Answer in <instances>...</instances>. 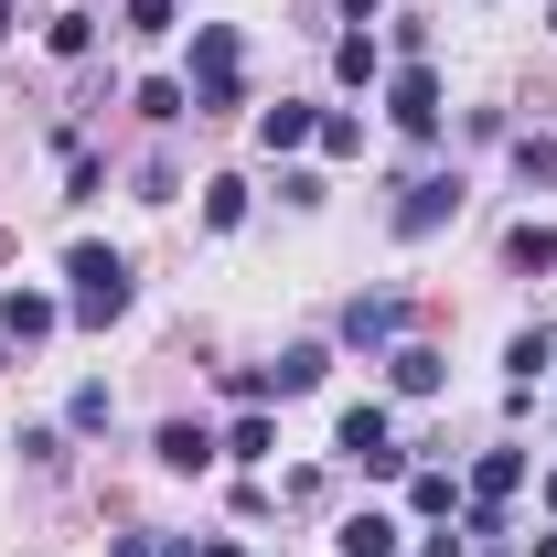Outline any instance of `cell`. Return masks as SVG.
<instances>
[{"label": "cell", "instance_id": "23", "mask_svg": "<svg viewBox=\"0 0 557 557\" xmlns=\"http://www.w3.org/2000/svg\"><path fill=\"white\" fill-rule=\"evenodd\" d=\"M129 33H172V0H129Z\"/></svg>", "mask_w": 557, "mask_h": 557}, {"label": "cell", "instance_id": "1", "mask_svg": "<svg viewBox=\"0 0 557 557\" xmlns=\"http://www.w3.org/2000/svg\"><path fill=\"white\" fill-rule=\"evenodd\" d=\"M225 108H247V44H236V22H205L194 33V119H225Z\"/></svg>", "mask_w": 557, "mask_h": 557}, {"label": "cell", "instance_id": "24", "mask_svg": "<svg viewBox=\"0 0 557 557\" xmlns=\"http://www.w3.org/2000/svg\"><path fill=\"white\" fill-rule=\"evenodd\" d=\"M108 557H161V547H150V536H119V547H108Z\"/></svg>", "mask_w": 557, "mask_h": 557}, {"label": "cell", "instance_id": "15", "mask_svg": "<svg viewBox=\"0 0 557 557\" xmlns=\"http://www.w3.org/2000/svg\"><path fill=\"white\" fill-rule=\"evenodd\" d=\"M183 108H194V86H172V75H150V86H139V119H150V129H172Z\"/></svg>", "mask_w": 557, "mask_h": 557}, {"label": "cell", "instance_id": "20", "mask_svg": "<svg viewBox=\"0 0 557 557\" xmlns=\"http://www.w3.org/2000/svg\"><path fill=\"white\" fill-rule=\"evenodd\" d=\"M311 139H322L333 161H354V150H364V119H344V108H333V119H322V129H311Z\"/></svg>", "mask_w": 557, "mask_h": 557}, {"label": "cell", "instance_id": "21", "mask_svg": "<svg viewBox=\"0 0 557 557\" xmlns=\"http://www.w3.org/2000/svg\"><path fill=\"white\" fill-rule=\"evenodd\" d=\"M97 44V11H54V54H86Z\"/></svg>", "mask_w": 557, "mask_h": 557}, {"label": "cell", "instance_id": "16", "mask_svg": "<svg viewBox=\"0 0 557 557\" xmlns=\"http://www.w3.org/2000/svg\"><path fill=\"white\" fill-rule=\"evenodd\" d=\"M269 450H278V429H269L258 408H247L236 429H225V461H269Z\"/></svg>", "mask_w": 557, "mask_h": 557}, {"label": "cell", "instance_id": "17", "mask_svg": "<svg viewBox=\"0 0 557 557\" xmlns=\"http://www.w3.org/2000/svg\"><path fill=\"white\" fill-rule=\"evenodd\" d=\"M205 225L236 236V225H247V183H205Z\"/></svg>", "mask_w": 557, "mask_h": 557}, {"label": "cell", "instance_id": "2", "mask_svg": "<svg viewBox=\"0 0 557 557\" xmlns=\"http://www.w3.org/2000/svg\"><path fill=\"white\" fill-rule=\"evenodd\" d=\"M65 278H75V322H119V311H129V258H119V247H75L65 258Z\"/></svg>", "mask_w": 557, "mask_h": 557}, {"label": "cell", "instance_id": "3", "mask_svg": "<svg viewBox=\"0 0 557 557\" xmlns=\"http://www.w3.org/2000/svg\"><path fill=\"white\" fill-rule=\"evenodd\" d=\"M333 450H344L354 472H408V450H397V429H386V408H375V397H364V408H344Z\"/></svg>", "mask_w": 557, "mask_h": 557}, {"label": "cell", "instance_id": "18", "mask_svg": "<svg viewBox=\"0 0 557 557\" xmlns=\"http://www.w3.org/2000/svg\"><path fill=\"white\" fill-rule=\"evenodd\" d=\"M333 75H344V86H375V33H344V44H333Z\"/></svg>", "mask_w": 557, "mask_h": 557}, {"label": "cell", "instance_id": "4", "mask_svg": "<svg viewBox=\"0 0 557 557\" xmlns=\"http://www.w3.org/2000/svg\"><path fill=\"white\" fill-rule=\"evenodd\" d=\"M450 214H461V172H418L408 194H397V236H440V225H450Z\"/></svg>", "mask_w": 557, "mask_h": 557}, {"label": "cell", "instance_id": "11", "mask_svg": "<svg viewBox=\"0 0 557 557\" xmlns=\"http://www.w3.org/2000/svg\"><path fill=\"white\" fill-rule=\"evenodd\" d=\"M504 269H557V225H536V214H525V225H515V236H504Z\"/></svg>", "mask_w": 557, "mask_h": 557}, {"label": "cell", "instance_id": "7", "mask_svg": "<svg viewBox=\"0 0 557 557\" xmlns=\"http://www.w3.org/2000/svg\"><path fill=\"white\" fill-rule=\"evenodd\" d=\"M397 322H408V300L397 289H375V300H344V344L364 354V344H397Z\"/></svg>", "mask_w": 557, "mask_h": 557}, {"label": "cell", "instance_id": "9", "mask_svg": "<svg viewBox=\"0 0 557 557\" xmlns=\"http://www.w3.org/2000/svg\"><path fill=\"white\" fill-rule=\"evenodd\" d=\"M386 375H397V397H440L450 364H440V344H397V354H386Z\"/></svg>", "mask_w": 557, "mask_h": 557}, {"label": "cell", "instance_id": "6", "mask_svg": "<svg viewBox=\"0 0 557 557\" xmlns=\"http://www.w3.org/2000/svg\"><path fill=\"white\" fill-rule=\"evenodd\" d=\"M150 450H161V472H214V429H205V418H161Z\"/></svg>", "mask_w": 557, "mask_h": 557}, {"label": "cell", "instance_id": "27", "mask_svg": "<svg viewBox=\"0 0 557 557\" xmlns=\"http://www.w3.org/2000/svg\"><path fill=\"white\" fill-rule=\"evenodd\" d=\"M536 557H557V525H547V536H536Z\"/></svg>", "mask_w": 557, "mask_h": 557}, {"label": "cell", "instance_id": "8", "mask_svg": "<svg viewBox=\"0 0 557 557\" xmlns=\"http://www.w3.org/2000/svg\"><path fill=\"white\" fill-rule=\"evenodd\" d=\"M54 322H65V311H54L44 289H11V300H0V344H44Z\"/></svg>", "mask_w": 557, "mask_h": 557}, {"label": "cell", "instance_id": "22", "mask_svg": "<svg viewBox=\"0 0 557 557\" xmlns=\"http://www.w3.org/2000/svg\"><path fill=\"white\" fill-rule=\"evenodd\" d=\"M515 172L525 183H557V139H515Z\"/></svg>", "mask_w": 557, "mask_h": 557}, {"label": "cell", "instance_id": "19", "mask_svg": "<svg viewBox=\"0 0 557 557\" xmlns=\"http://www.w3.org/2000/svg\"><path fill=\"white\" fill-rule=\"evenodd\" d=\"M450 504H461V493H450V472H418V483H408V515H429V525H440Z\"/></svg>", "mask_w": 557, "mask_h": 557}, {"label": "cell", "instance_id": "5", "mask_svg": "<svg viewBox=\"0 0 557 557\" xmlns=\"http://www.w3.org/2000/svg\"><path fill=\"white\" fill-rule=\"evenodd\" d=\"M386 119H397L408 139H429V129H440V75H429V65H408L397 86H386Z\"/></svg>", "mask_w": 557, "mask_h": 557}, {"label": "cell", "instance_id": "26", "mask_svg": "<svg viewBox=\"0 0 557 557\" xmlns=\"http://www.w3.org/2000/svg\"><path fill=\"white\" fill-rule=\"evenodd\" d=\"M11 33H22V22H11V0H0V44H11Z\"/></svg>", "mask_w": 557, "mask_h": 557}, {"label": "cell", "instance_id": "10", "mask_svg": "<svg viewBox=\"0 0 557 557\" xmlns=\"http://www.w3.org/2000/svg\"><path fill=\"white\" fill-rule=\"evenodd\" d=\"M525 493V450H483L472 461V504H515Z\"/></svg>", "mask_w": 557, "mask_h": 557}, {"label": "cell", "instance_id": "12", "mask_svg": "<svg viewBox=\"0 0 557 557\" xmlns=\"http://www.w3.org/2000/svg\"><path fill=\"white\" fill-rule=\"evenodd\" d=\"M504 364H515V386H536V375L557 364V333H547V322H525V333L504 344Z\"/></svg>", "mask_w": 557, "mask_h": 557}, {"label": "cell", "instance_id": "14", "mask_svg": "<svg viewBox=\"0 0 557 557\" xmlns=\"http://www.w3.org/2000/svg\"><path fill=\"white\" fill-rule=\"evenodd\" d=\"M344 557H397V515H344Z\"/></svg>", "mask_w": 557, "mask_h": 557}, {"label": "cell", "instance_id": "13", "mask_svg": "<svg viewBox=\"0 0 557 557\" xmlns=\"http://www.w3.org/2000/svg\"><path fill=\"white\" fill-rule=\"evenodd\" d=\"M311 129H322V108H300V97H278L269 119H258V139H269V150H300Z\"/></svg>", "mask_w": 557, "mask_h": 557}, {"label": "cell", "instance_id": "25", "mask_svg": "<svg viewBox=\"0 0 557 557\" xmlns=\"http://www.w3.org/2000/svg\"><path fill=\"white\" fill-rule=\"evenodd\" d=\"M375 11H386V0H344V22H375Z\"/></svg>", "mask_w": 557, "mask_h": 557}]
</instances>
